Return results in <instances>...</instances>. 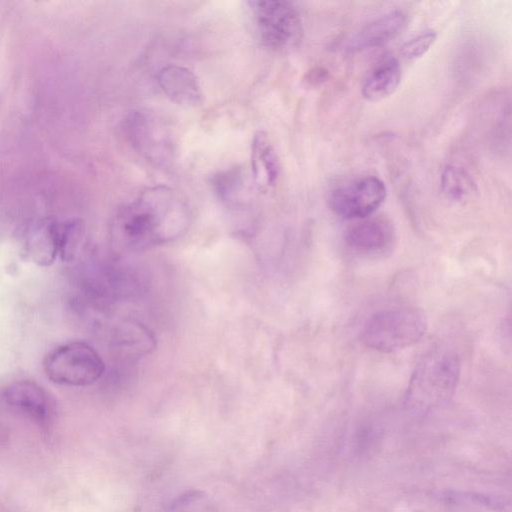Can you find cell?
Masks as SVG:
<instances>
[{
	"instance_id": "8",
	"label": "cell",
	"mask_w": 512,
	"mask_h": 512,
	"mask_svg": "<svg viewBox=\"0 0 512 512\" xmlns=\"http://www.w3.org/2000/svg\"><path fill=\"white\" fill-rule=\"evenodd\" d=\"M406 22V14L401 10L384 13L354 32L347 39L345 50L354 53L380 47L399 35Z\"/></svg>"
},
{
	"instance_id": "15",
	"label": "cell",
	"mask_w": 512,
	"mask_h": 512,
	"mask_svg": "<svg viewBox=\"0 0 512 512\" xmlns=\"http://www.w3.org/2000/svg\"><path fill=\"white\" fill-rule=\"evenodd\" d=\"M440 186L445 197L454 202L468 200L477 192V185L470 173L463 166L455 163L444 166Z\"/></svg>"
},
{
	"instance_id": "10",
	"label": "cell",
	"mask_w": 512,
	"mask_h": 512,
	"mask_svg": "<svg viewBox=\"0 0 512 512\" xmlns=\"http://www.w3.org/2000/svg\"><path fill=\"white\" fill-rule=\"evenodd\" d=\"M163 93L178 105L194 107L202 102V91L196 75L188 68L167 65L157 75Z\"/></svg>"
},
{
	"instance_id": "9",
	"label": "cell",
	"mask_w": 512,
	"mask_h": 512,
	"mask_svg": "<svg viewBox=\"0 0 512 512\" xmlns=\"http://www.w3.org/2000/svg\"><path fill=\"white\" fill-rule=\"evenodd\" d=\"M6 403L31 419L45 423L50 415V403L45 390L32 380H17L3 392Z\"/></svg>"
},
{
	"instance_id": "6",
	"label": "cell",
	"mask_w": 512,
	"mask_h": 512,
	"mask_svg": "<svg viewBox=\"0 0 512 512\" xmlns=\"http://www.w3.org/2000/svg\"><path fill=\"white\" fill-rule=\"evenodd\" d=\"M387 187L373 175L358 177L335 187L329 196L331 210L343 219L371 216L385 201Z\"/></svg>"
},
{
	"instance_id": "16",
	"label": "cell",
	"mask_w": 512,
	"mask_h": 512,
	"mask_svg": "<svg viewBox=\"0 0 512 512\" xmlns=\"http://www.w3.org/2000/svg\"><path fill=\"white\" fill-rule=\"evenodd\" d=\"M59 258L71 261L85 236V225L81 219L58 220Z\"/></svg>"
},
{
	"instance_id": "17",
	"label": "cell",
	"mask_w": 512,
	"mask_h": 512,
	"mask_svg": "<svg viewBox=\"0 0 512 512\" xmlns=\"http://www.w3.org/2000/svg\"><path fill=\"white\" fill-rule=\"evenodd\" d=\"M436 39L437 33L434 30L423 31L405 41L400 53L407 60L420 58L433 46Z\"/></svg>"
},
{
	"instance_id": "2",
	"label": "cell",
	"mask_w": 512,
	"mask_h": 512,
	"mask_svg": "<svg viewBox=\"0 0 512 512\" xmlns=\"http://www.w3.org/2000/svg\"><path fill=\"white\" fill-rule=\"evenodd\" d=\"M461 362L448 347H437L425 354L416 365L406 392V404L424 412L446 402L459 381Z\"/></svg>"
},
{
	"instance_id": "18",
	"label": "cell",
	"mask_w": 512,
	"mask_h": 512,
	"mask_svg": "<svg viewBox=\"0 0 512 512\" xmlns=\"http://www.w3.org/2000/svg\"><path fill=\"white\" fill-rule=\"evenodd\" d=\"M440 498L451 503H469L484 506L487 508L498 509L505 506V500L500 497L484 495L479 493H462L457 491H445L441 493Z\"/></svg>"
},
{
	"instance_id": "3",
	"label": "cell",
	"mask_w": 512,
	"mask_h": 512,
	"mask_svg": "<svg viewBox=\"0 0 512 512\" xmlns=\"http://www.w3.org/2000/svg\"><path fill=\"white\" fill-rule=\"evenodd\" d=\"M427 329L425 313L414 306H395L370 315L361 331V341L370 349L392 352L418 342Z\"/></svg>"
},
{
	"instance_id": "7",
	"label": "cell",
	"mask_w": 512,
	"mask_h": 512,
	"mask_svg": "<svg viewBox=\"0 0 512 512\" xmlns=\"http://www.w3.org/2000/svg\"><path fill=\"white\" fill-rule=\"evenodd\" d=\"M395 229L384 216H368L355 220L345 232V242L356 254L379 258L389 254L395 244Z\"/></svg>"
},
{
	"instance_id": "4",
	"label": "cell",
	"mask_w": 512,
	"mask_h": 512,
	"mask_svg": "<svg viewBox=\"0 0 512 512\" xmlns=\"http://www.w3.org/2000/svg\"><path fill=\"white\" fill-rule=\"evenodd\" d=\"M248 16L258 40L274 50H288L303 38V23L297 8L288 1H250Z\"/></svg>"
},
{
	"instance_id": "1",
	"label": "cell",
	"mask_w": 512,
	"mask_h": 512,
	"mask_svg": "<svg viewBox=\"0 0 512 512\" xmlns=\"http://www.w3.org/2000/svg\"><path fill=\"white\" fill-rule=\"evenodd\" d=\"M187 203L165 185L147 187L120 207L111 223V235L119 248L142 251L172 242L188 229Z\"/></svg>"
},
{
	"instance_id": "14",
	"label": "cell",
	"mask_w": 512,
	"mask_h": 512,
	"mask_svg": "<svg viewBox=\"0 0 512 512\" xmlns=\"http://www.w3.org/2000/svg\"><path fill=\"white\" fill-rule=\"evenodd\" d=\"M130 138L135 147L147 157L159 155L158 149L165 145L166 135L158 129L157 123L143 114H136L129 120Z\"/></svg>"
},
{
	"instance_id": "5",
	"label": "cell",
	"mask_w": 512,
	"mask_h": 512,
	"mask_svg": "<svg viewBox=\"0 0 512 512\" xmlns=\"http://www.w3.org/2000/svg\"><path fill=\"white\" fill-rule=\"evenodd\" d=\"M46 377L53 383L85 387L96 383L104 374L100 354L84 341H71L50 351L43 362Z\"/></svg>"
},
{
	"instance_id": "19",
	"label": "cell",
	"mask_w": 512,
	"mask_h": 512,
	"mask_svg": "<svg viewBox=\"0 0 512 512\" xmlns=\"http://www.w3.org/2000/svg\"><path fill=\"white\" fill-rule=\"evenodd\" d=\"M328 74L326 69L318 67L309 73L308 80L313 84H321L327 80Z\"/></svg>"
},
{
	"instance_id": "12",
	"label": "cell",
	"mask_w": 512,
	"mask_h": 512,
	"mask_svg": "<svg viewBox=\"0 0 512 512\" xmlns=\"http://www.w3.org/2000/svg\"><path fill=\"white\" fill-rule=\"evenodd\" d=\"M401 81V66L391 55L382 57L366 74L361 88L364 99L381 101L392 95Z\"/></svg>"
},
{
	"instance_id": "11",
	"label": "cell",
	"mask_w": 512,
	"mask_h": 512,
	"mask_svg": "<svg viewBox=\"0 0 512 512\" xmlns=\"http://www.w3.org/2000/svg\"><path fill=\"white\" fill-rule=\"evenodd\" d=\"M23 246L26 257L36 265L51 266L59 257L58 220L46 219L29 227Z\"/></svg>"
},
{
	"instance_id": "13",
	"label": "cell",
	"mask_w": 512,
	"mask_h": 512,
	"mask_svg": "<svg viewBox=\"0 0 512 512\" xmlns=\"http://www.w3.org/2000/svg\"><path fill=\"white\" fill-rule=\"evenodd\" d=\"M251 169L256 188L267 192L279 175V159L267 133L258 131L251 143Z\"/></svg>"
}]
</instances>
